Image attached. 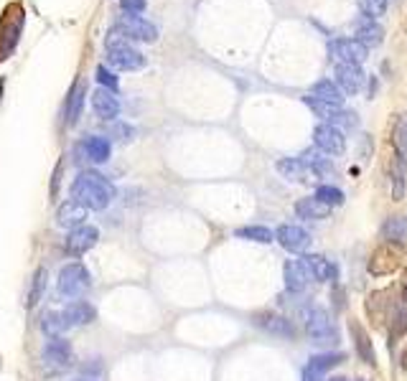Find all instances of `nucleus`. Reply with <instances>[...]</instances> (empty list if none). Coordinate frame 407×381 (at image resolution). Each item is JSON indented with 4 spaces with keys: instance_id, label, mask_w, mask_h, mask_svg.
Here are the masks:
<instances>
[{
    "instance_id": "45",
    "label": "nucleus",
    "mask_w": 407,
    "mask_h": 381,
    "mask_svg": "<svg viewBox=\"0 0 407 381\" xmlns=\"http://www.w3.org/2000/svg\"><path fill=\"white\" fill-rule=\"evenodd\" d=\"M77 381H92V379H77Z\"/></svg>"
},
{
    "instance_id": "7",
    "label": "nucleus",
    "mask_w": 407,
    "mask_h": 381,
    "mask_svg": "<svg viewBox=\"0 0 407 381\" xmlns=\"http://www.w3.org/2000/svg\"><path fill=\"white\" fill-rule=\"evenodd\" d=\"M313 142H316V148L326 155H341L346 150V137L344 133L334 127L331 122L326 124H318L316 130H313Z\"/></svg>"
},
{
    "instance_id": "39",
    "label": "nucleus",
    "mask_w": 407,
    "mask_h": 381,
    "mask_svg": "<svg viewBox=\"0 0 407 381\" xmlns=\"http://www.w3.org/2000/svg\"><path fill=\"white\" fill-rule=\"evenodd\" d=\"M120 5H122V10L125 13H130V16H137V13H143L145 10V0H120Z\"/></svg>"
},
{
    "instance_id": "43",
    "label": "nucleus",
    "mask_w": 407,
    "mask_h": 381,
    "mask_svg": "<svg viewBox=\"0 0 407 381\" xmlns=\"http://www.w3.org/2000/svg\"><path fill=\"white\" fill-rule=\"evenodd\" d=\"M326 381H349V379H344V376H331V379H326Z\"/></svg>"
},
{
    "instance_id": "34",
    "label": "nucleus",
    "mask_w": 407,
    "mask_h": 381,
    "mask_svg": "<svg viewBox=\"0 0 407 381\" xmlns=\"http://www.w3.org/2000/svg\"><path fill=\"white\" fill-rule=\"evenodd\" d=\"M316 198L318 201H324L326 206H341L344 204V191L341 188H336V186H321L316 191Z\"/></svg>"
},
{
    "instance_id": "33",
    "label": "nucleus",
    "mask_w": 407,
    "mask_h": 381,
    "mask_svg": "<svg viewBox=\"0 0 407 381\" xmlns=\"http://www.w3.org/2000/svg\"><path fill=\"white\" fill-rule=\"evenodd\" d=\"M303 102H306V105L311 107V109H313L318 117H324V120H328V122H331V120L339 115V109H341V107L326 105V102H321V99H316V97H311V94H308V97H303Z\"/></svg>"
},
{
    "instance_id": "31",
    "label": "nucleus",
    "mask_w": 407,
    "mask_h": 381,
    "mask_svg": "<svg viewBox=\"0 0 407 381\" xmlns=\"http://www.w3.org/2000/svg\"><path fill=\"white\" fill-rule=\"evenodd\" d=\"M46 290V270L44 267H38L34 280H31V290H28V298H26V308H36L38 300H41V295Z\"/></svg>"
},
{
    "instance_id": "36",
    "label": "nucleus",
    "mask_w": 407,
    "mask_h": 381,
    "mask_svg": "<svg viewBox=\"0 0 407 381\" xmlns=\"http://www.w3.org/2000/svg\"><path fill=\"white\" fill-rule=\"evenodd\" d=\"M356 5L369 18H380L387 13V0H356Z\"/></svg>"
},
{
    "instance_id": "20",
    "label": "nucleus",
    "mask_w": 407,
    "mask_h": 381,
    "mask_svg": "<svg viewBox=\"0 0 407 381\" xmlns=\"http://www.w3.org/2000/svg\"><path fill=\"white\" fill-rule=\"evenodd\" d=\"M311 97H316V99H321V102H326V105H334V107L344 105V92H341V87L334 84L331 79L316 81L313 89H311Z\"/></svg>"
},
{
    "instance_id": "19",
    "label": "nucleus",
    "mask_w": 407,
    "mask_h": 381,
    "mask_svg": "<svg viewBox=\"0 0 407 381\" xmlns=\"http://www.w3.org/2000/svg\"><path fill=\"white\" fill-rule=\"evenodd\" d=\"M81 150H84V155H87L92 163H107L109 153H112V145H109L107 137H100V135H90L87 140L81 142Z\"/></svg>"
},
{
    "instance_id": "1",
    "label": "nucleus",
    "mask_w": 407,
    "mask_h": 381,
    "mask_svg": "<svg viewBox=\"0 0 407 381\" xmlns=\"http://www.w3.org/2000/svg\"><path fill=\"white\" fill-rule=\"evenodd\" d=\"M112 198H115V186L102 173L81 170L72 183V201L81 204L87 211H105L112 204Z\"/></svg>"
},
{
    "instance_id": "11",
    "label": "nucleus",
    "mask_w": 407,
    "mask_h": 381,
    "mask_svg": "<svg viewBox=\"0 0 407 381\" xmlns=\"http://www.w3.org/2000/svg\"><path fill=\"white\" fill-rule=\"evenodd\" d=\"M254 326L263 328L265 333L278 338H296V326L293 320L283 318V315H275V313H257L254 315Z\"/></svg>"
},
{
    "instance_id": "14",
    "label": "nucleus",
    "mask_w": 407,
    "mask_h": 381,
    "mask_svg": "<svg viewBox=\"0 0 407 381\" xmlns=\"http://www.w3.org/2000/svg\"><path fill=\"white\" fill-rule=\"evenodd\" d=\"M92 109L100 120H115L120 115V102L115 97V92L100 87L94 94H92Z\"/></svg>"
},
{
    "instance_id": "12",
    "label": "nucleus",
    "mask_w": 407,
    "mask_h": 381,
    "mask_svg": "<svg viewBox=\"0 0 407 381\" xmlns=\"http://www.w3.org/2000/svg\"><path fill=\"white\" fill-rule=\"evenodd\" d=\"M275 239L280 241L288 252H306L308 244H311L308 231L300 229V226H296V224H283L280 229L275 231Z\"/></svg>"
},
{
    "instance_id": "15",
    "label": "nucleus",
    "mask_w": 407,
    "mask_h": 381,
    "mask_svg": "<svg viewBox=\"0 0 407 381\" xmlns=\"http://www.w3.org/2000/svg\"><path fill=\"white\" fill-rule=\"evenodd\" d=\"M356 41L364 44L367 49H371V46H380L382 41H384V28H382L380 23L369 16L356 18Z\"/></svg>"
},
{
    "instance_id": "17",
    "label": "nucleus",
    "mask_w": 407,
    "mask_h": 381,
    "mask_svg": "<svg viewBox=\"0 0 407 381\" xmlns=\"http://www.w3.org/2000/svg\"><path fill=\"white\" fill-rule=\"evenodd\" d=\"M84 219H87V209L77 201H66L56 211V226H62V229H77L84 224Z\"/></svg>"
},
{
    "instance_id": "3",
    "label": "nucleus",
    "mask_w": 407,
    "mask_h": 381,
    "mask_svg": "<svg viewBox=\"0 0 407 381\" xmlns=\"http://www.w3.org/2000/svg\"><path fill=\"white\" fill-rule=\"evenodd\" d=\"M92 285L90 270L81 265V262H72V265H64L59 272V295L64 298H79L81 293H87Z\"/></svg>"
},
{
    "instance_id": "47",
    "label": "nucleus",
    "mask_w": 407,
    "mask_h": 381,
    "mask_svg": "<svg viewBox=\"0 0 407 381\" xmlns=\"http://www.w3.org/2000/svg\"><path fill=\"white\" fill-rule=\"evenodd\" d=\"M356 381H364V379H356Z\"/></svg>"
},
{
    "instance_id": "40",
    "label": "nucleus",
    "mask_w": 407,
    "mask_h": 381,
    "mask_svg": "<svg viewBox=\"0 0 407 381\" xmlns=\"http://www.w3.org/2000/svg\"><path fill=\"white\" fill-rule=\"evenodd\" d=\"M112 135H115V137H118V140H133V135H135V130H133V127H130V124H125V122H120V124H115V127H112Z\"/></svg>"
},
{
    "instance_id": "30",
    "label": "nucleus",
    "mask_w": 407,
    "mask_h": 381,
    "mask_svg": "<svg viewBox=\"0 0 407 381\" xmlns=\"http://www.w3.org/2000/svg\"><path fill=\"white\" fill-rule=\"evenodd\" d=\"M344 358H346L344 354H321V356H311V361H308L306 369H311V371H316V373H326L328 369H334V366L341 364Z\"/></svg>"
},
{
    "instance_id": "44",
    "label": "nucleus",
    "mask_w": 407,
    "mask_h": 381,
    "mask_svg": "<svg viewBox=\"0 0 407 381\" xmlns=\"http://www.w3.org/2000/svg\"><path fill=\"white\" fill-rule=\"evenodd\" d=\"M402 369H407V354L402 356Z\"/></svg>"
},
{
    "instance_id": "8",
    "label": "nucleus",
    "mask_w": 407,
    "mask_h": 381,
    "mask_svg": "<svg viewBox=\"0 0 407 381\" xmlns=\"http://www.w3.org/2000/svg\"><path fill=\"white\" fill-rule=\"evenodd\" d=\"M328 53H331V59L339 64H362L367 59V53L369 49L364 44H359L356 38H339L334 44L328 46Z\"/></svg>"
},
{
    "instance_id": "16",
    "label": "nucleus",
    "mask_w": 407,
    "mask_h": 381,
    "mask_svg": "<svg viewBox=\"0 0 407 381\" xmlns=\"http://www.w3.org/2000/svg\"><path fill=\"white\" fill-rule=\"evenodd\" d=\"M349 330H352V338H354V348H356V356L362 358L364 364L374 366L377 364V354H374V346H371V338L369 333L362 328V323H356L352 320L349 323Z\"/></svg>"
},
{
    "instance_id": "32",
    "label": "nucleus",
    "mask_w": 407,
    "mask_h": 381,
    "mask_svg": "<svg viewBox=\"0 0 407 381\" xmlns=\"http://www.w3.org/2000/svg\"><path fill=\"white\" fill-rule=\"evenodd\" d=\"M392 145H395V150L399 155H405L407 158V112L405 115L397 117V122H395V130H392Z\"/></svg>"
},
{
    "instance_id": "22",
    "label": "nucleus",
    "mask_w": 407,
    "mask_h": 381,
    "mask_svg": "<svg viewBox=\"0 0 407 381\" xmlns=\"http://www.w3.org/2000/svg\"><path fill=\"white\" fill-rule=\"evenodd\" d=\"M382 239L387 244H405L407 241V216H389L382 226Z\"/></svg>"
},
{
    "instance_id": "10",
    "label": "nucleus",
    "mask_w": 407,
    "mask_h": 381,
    "mask_svg": "<svg viewBox=\"0 0 407 381\" xmlns=\"http://www.w3.org/2000/svg\"><path fill=\"white\" fill-rule=\"evenodd\" d=\"M311 270H308L306 259H288L285 267H283V280H285V287L288 293H303L311 283Z\"/></svg>"
},
{
    "instance_id": "37",
    "label": "nucleus",
    "mask_w": 407,
    "mask_h": 381,
    "mask_svg": "<svg viewBox=\"0 0 407 381\" xmlns=\"http://www.w3.org/2000/svg\"><path fill=\"white\" fill-rule=\"evenodd\" d=\"M97 81H100L105 89H109V92L118 89V77H115L109 69H105V66H97Z\"/></svg>"
},
{
    "instance_id": "46",
    "label": "nucleus",
    "mask_w": 407,
    "mask_h": 381,
    "mask_svg": "<svg viewBox=\"0 0 407 381\" xmlns=\"http://www.w3.org/2000/svg\"><path fill=\"white\" fill-rule=\"evenodd\" d=\"M405 300H407V287H405Z\"/></svg>"
},
{
    "instance_id": "21",
    "label": "nucleus",
    "mask_w": 407,
    "mask_h": 381,
    "mask_svg": "<svg viewBox=\"0 0 407 381\" xmlns=\"http://www.w3.org/2000/svg\"><path fill=\"white\" fill-rule=\"evenodd\" d=\"M405 173H407V158L395 150L392 166H389V181H392V198L399 201L405 196Z\"/></svg>"
},
{
    "instance_id": "28",
    "label": "nucleus",
    "mask_w": 407,
    "mask_h": 381,
    "mask_svg": "<svg viewBox=\"0 0 407 381\" xmlns=\"http://www.w3.org/2000/svg\"><path fill=\"white\" fill-rule=\"evenodd\" d=\"M306 265L308 270H311V275H313V280H318V283H328L331 280V275H334V267H331V262L326 257H321V254H306Z\"/></svg>"
},
{
    "instance_id": "24",
    "label": "nucleus",
    "mask_w": 407,
    "mask_h": 381,
    "mask_svg": "<svg viewBox=\"0 0 407 381\" xmlns=\"http://www.w3.org/2000/svg\"><path fill=\"white\" fill-rule=\"evenodd\" d=\"M296 213H298L300 219H326L331 213V206L318 201L316 196H308V198H300L298 204H296Z\"/></svg>"
},
{
    "instance_id": "18",
    "label": "nucleus",
    "mask_w": 407,
    "mask_h": 381,
    "mask_svg": "<svg viewBox=\"0 0 407 381\" xmlns=\"http://www.w3.org/2000/svg\"><path fill=\"white\" fill-rule=\"evenodd\" d=\"M399 267V254L397 252H392L389 247H380L374 252V257L369 262V272L371 275H389V272H395Z\"/></svg>"
},
{
    "instance_id": "13",
    "label": "nucleus",
    "mask_w": 407,
    "mask_h": 381,
    "mask_svg": "<svg viewBox=\"0 0 407 381\" xmlns=\"http://www.w3.org/2000/svg\"><path fill=\"white\" fill-rule=\"evenodd\" d=\"M336 81L341 92L346 94H356L364 87V71L359 64H339L336 66Z\"/></svg>"
},
{
    "instance_id": "26",
    "label": "nucleus",
    "mask_w": 407,
    "mask_h": 381,
    "mask_svg": "<svg viewBox=\"0 0 407 381\" xmlns=\"http://www.w3.org/2000/svg\"><path fill=\"white\" fill-rule=\"evenodd\" d=\"M41 328H44V333L49 338H59L64 333V330L72 328V323H69V318H66V313H59V311H51L46 313L44 320H41Z\"/></svg>"
},
{
    "instance_id": "35",
    "label": "nucleus",
    "mask_w": 407,
    "mask_h": 381,
    "mask_svg": "<svg viewBox=\"0 0 407 381\" xmlns=\"http://www.w3.org/2000/svg\"><path fill=\"white\" fill-rule=\"evenodd\" d=\"M300 160L313 170V176H316V173H328V160H326L318 150H306L303 155H300Z\"/></svg>"
},
{
    "instance_id": "25",
    "label": "nucleus",
    "mask_w": 407,
    "mask_h": 381,
    "mask_svg": "<svg viewBox=\"0 0 407 381\" xmlns=\"http://www.w3.org/2000/svg\"><path fill=\"white\" fill-rule=\"evenodd\" d=\"M84 109V81H77L66 99V124H77Z\"/></svg>"
},
{
    "instance_id": "38",
    "label": "nucleus",
    "mask_w": 407,
    "mask_h": 381,
    "mask_svg": "<svg viewBox=\"0 0 407 381\" xmlns=\"http://www.w3.org/2000/svg\"><path fill=\"white\" fill-rule=\"evenodd\" d=\"M331 124H334V127H346V130H349V127H356L359 120H356L354 112H344V109H339V115L331 120Z\"/></svg>"
},
{
    "instance_id": "23",
    "label": "nucleus",
    "mask_w": 407,
    "mask_h": 381,
    "mask_svg": "<svg viewBox=\"0 0 407 381\" xmlns=\"http://www.w3.org/2000/svg\"><path fill=\"white\" fill-rule=\"evenodd\" d=\"M278 170H280V173L288 178V181H300V183H308V178L313 176V170L308 168V166L300 158H283V160H278Z\"/></svg>"
},
{
    "instance_id": "27",
    "label": "nucleus",
    "mask_w": 407,
    "mask_h": 381,
    "mask_svg": "<svg viewBox=\"0 0 407 381\" xmlns=\"http://www.w3.org/2000/svg\"><path fill=\"white\" fill-rule=\"evenodd\" d=\"M64 313H66V318H69L72 326H90L92 320L97 318V311L92 308L90 302H84V300L72 302V305H69Z\"/></svg>"
},
{
    "instance_id": "9",
    "label": "nucleus",
    "mask_w": 407,
    "mask_h": 381,
    "mask_svg": "<svg viewBox=\"0 0 407 381\" xmlns=\"http://www.w3.org/2000/svg\"><path fill=\"white\" fill-rule=\"evenodd\" d=\"M118 28L125 31V36L130 41H145V44H153L155 38H158V28L150 23V21H145L140 16H122L120 18Z\"/></svg>"
},
{
    "instance_id": "29",
    "label": "nucleus",
    "mask_w": 407,
    "mask_h": 381,
    "mask_svg": "<svg viewBox=\"0 0 407 381\" xmlns=\"http://www.w3.org/2000/svg\"><path fill=\"white\" fill-rule=\"evenodd\" d=\"M235 234L239 239L257 241V244H270V241H275V231L267 229V226H242V229H237Z\"/></svg>"
},
{
    "instance_id": "2",
    "label": "nucleus",
    "mask_w": 407,
    "mask_h": 381,
    "mask_svg": "<svg viewBox=\"0 0 407 381\" xmlns=\"http://www.w3.org/2000/svg\"><path fill=\"white\" fill-rule=\"evenodd\" d=\"M107 64L120 71H135L145 66V56L130 44V38L125 36L122 28H112L107 36Z\"/></svg>"
},
{
    "instance_id": "5",
    "label": "nucleus",
    "mask_w": 407,
    "mask_h": 381,
    "mask_svg": "<svg viewBox=\"0 0 407 381\" xmlns=\"http://www.w3.org/2000/svg\"><path fill=\"white\" fill-rule=\"evenodd\" d=\"M306 330H308V338H311V343H318V346H324V343H334L336 338V328L334 323H331V315L324 311V308H311L306 318Z\"/></svg>"
},
{
    "instance_id": "6",
    "label": "nucleus",
    "mask_w": 407,
    "mask_h": 381,
    "mask_svg": "<svg viewBox=\"0 0 407 381\" xmlns=\"http://www.w3.org/2000/svg\"><path fill=\"white\" fill-rule=\"evenodd\" d=\"M97 241H100V231L94 229V226H90V224H81V226L69 231V237L64 241V249H66V254H72V257H81V254H87Z\"/></svg>"
},
{
    "instance_id": "42",
    "label": "nucleus",
    "mask_w": 407,
    "mask_h": 381,
    "mask_svg": "<svg viewBox=\"0 0 407 381\" xmlns=\"http://www.w3.org/2000/svg\"><path fill=\"white\" fill-rule=\"evenodd\" d=\"M321 376H324V373H316V371H311V369L303 371V381H321Z\"/></svg>"
},
{
    "instance_id": "41",
    "label": "nucleus",
    "mask_w": 407,
    "mask_h": 381,
    "mask_svg": "<svg viewBox=\"0 0 407 381\" xmlns=\"http://www.w3.org/2000/svg\"><path fill=\"white\" fill-rule=\"evenodd\" d=\"M392 333H395V336L407 333V311H399L397 320H392Z\"/></svg>"
},
{
    "instance_id": "4",
    "label": "nucleus",
    "mask_w": 407,
    "mask_h": 381,
    "mask_svg": "<svg viewBox=\"0 0 407 381\" xmlns=\"http://www.w3.org/2000/svg\"><path fill=\"white\" fill-rule=\"evenodd\" d=\"M41 364L46 366L49 373H62L66 371L69 366L74 364V351L69 346V341L59 338H49L44 346V354H41Z\"/></svg>"
}]
</instances>
